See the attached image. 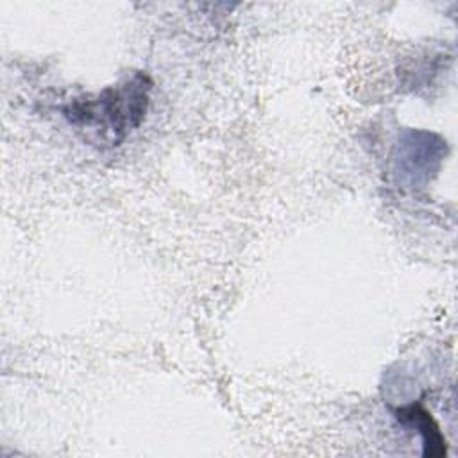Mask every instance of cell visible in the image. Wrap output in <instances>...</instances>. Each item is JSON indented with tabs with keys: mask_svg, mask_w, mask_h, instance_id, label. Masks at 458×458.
<instances>
[{
	"mask_svg": "<svg viewBox=\"0 0 458 458\" xmlns=\"http://www.w3.org/2000/svg\"><path fill=\"white\" fill-rule=\"evenodd\" d=\"M395 417L399 422L406 426H413L419 429L424 442V456H444L445 454V438L433 420L431 413L422 408L419 403L395 410Z\"/></svg>",
	"mask_w": 458,
	"mask_h": 458,
	"instance_id": "2",
	"label": "cell"
},
{
	"mask_svg": "<svg viewBox=\"0 0 458 458\" xmlns=\"http://www.w3.org/2000/svg\"><path fill=\"white\" fill-rule=\"evenodd\" d=\"M150 86L145 73H132L95 97L72 100L64 107V116L72 125L95 132L100 141L111 147L120 145L127 132L143 122Z\"/></svg>",
	"mask_w": 458,
	"mask_h": 458,
	"instance_id": "1",
	"label": "cell"
}]
</instances>
